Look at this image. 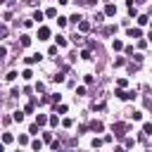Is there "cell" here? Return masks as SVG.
Returning <instances> with one entry per match:
<instances>
[{
	"instance_id": "cell-1",
	"label": "cell",
	"mask_w": 152,
	"mask_h": 152,
	"mask_svg": "<svg viewBox=\"0 0 152 152\" xmlns=\"http://www.w3.org/2000/svg\"><path fill=\"white\" fill-rule=\"evenodd\" d=\"M112 131H114L116 138H124L126 131H128V124H121V121H119V124H112Z\"/></svg>"
},
{
	"instance_id": "cell-2",
	"label": "cell",
	"mask_w": 152,
	"mask_h": 152,
	"mask_svg": "<svg viewBox=\"0 0 152 152\" xmlns=\"http://www.w3.org/2000/svg\"><path fill=\"white\" fill-rule=\"evenodd\" d=\"M48 38H50V28L48 26H40L38 28V40H48Z\"/></svg>"
},
{
	"instance_id": "cell-3",
	"label": "cell",
	"mask_w": 152,
	"mask_h": 152,
	"mask_svg": "<svg viewBox=\"0 0 152 152\" xmlns=\"http://www.w3.org/2000/svg\"><path fill=\"white\" fill-rule=\"evenodd\" d=\"M116 95H119L121 100H133V97H135V93H128V90H124V88H119Z\"/></svg>"
},
{
	"instance_id": "cell-4",
	"label": "cell",
	"mask_w": 152,
	"mask_h": 152,
	"mask_svg": "<svg viewBox=\"0 0 152 152\" xmlns=\"http://www.w3.org/2000/svg\"><path fill=\"white\" fill-rule=\"evenodd\" d=\"M88 28H90V24H88L86 19H81V21H78V31H81V33H86Z\"/></svg>"
},
{
	"instance_id": "cell-5",
	"label": "cell",
	"mask_w": 152,
	"mask_h": 152,
	"mask_svg": "<svg viewBox=\"0 0 152 152\" xmlns=\"http://www.w3.org/2000/svg\"><path fill=\"white\" fill-rule=\"evenodd\" d=\"M104 14H107V17H114V14H116V7H114V5H107V7H104Z\"/></svg>"
},
{
	"instance_id": "cell-6",
	"label": "cell",
	"mask_w": 152,
	"mask_h": 152,
	"mask_svg": "<svg viewBox=\"0 0 152 152\" xmlns=\"http://www.w3.org/2000/svg\"><path fill=\"white\" fill-rule=\"evenodd\" d=\"M36 124H38V126H45V124H48V116H45V114H38V116H36Z\"/></svg>"
},
{
	"instance_id": "cell-7",
	"label": "cell",
	"mask_w": 152,
	"mask_h": 152,
	"mask_svg": "<svg viewBox=\"0 0 152 152\" xmlns=\"http://www.w3.org/2000/svg\"><path fill=\"white\" fill-rule=\"evenodd\" d=\"M102 128H104V126H102L100 121H93V124H90V131H95V133H100Z\"/></svg>"
},
{
	"instance_id": "cell-8",
	"label": "cell",
	"mask_w": 152,
	"mask_h": 152,
	"mask_svg": "<svg viewBox=\"0 0 152 152\" xmlns=\"http://www.w3.org/2000/svg\"><path fill=\"white\" fill-rule=\"evenodd\" d=\"M128 36H131V38H140L142 33H140V28H128Z\"/></svg>"
},
{
	"instance_id": "cell-9",
	"label": "cell",
	"mask_w": 152,
	"mask_h": 152,
	"mask_svg": "<svg viewBox=\"0 0 152 152\" xmlns=\"http://www.w3.org/2000/svg\"><path fill=\"white\" fill-rule=\"evenodd\" d=\"M36 62H40V55H31V57H26V64H36Z\"/></svg>"
},
{
	"instance_id": "cell-10",
	"label": "cell",
	"mask_w": 152,
	"mask_h": 152,
	"mask_svg": "<svg viewBox=\"0 0 152 152\" xmlns=\"http://www.w3.org/2000/svg\"><path fill=\"white\" fill-rule=\"evenodd\" d=\"M21 45L28 48V45H31V36H21Z\"/></svg>"
},
{
	"instance_id": "cell-11",
	"label": "cell",
	"mask_w": 152,
	"mask_h": 152,
	"mask_svg": "<svg viewBox=\"0 0 152 152\" xmlns=\"http://www.w3.org/2000/svg\"><path fill=\"white\" fill-rule=\"evenodd\" d=\"M112 48H114V50H124V43H121V40H116V38H114V43H112Z\"/></svg>"
},
{
	"instance_id": "cell-12",
	"label": "cell",
	"mask_w": 152,
	"mask_h": 152,
	"mask_svg": "<svg viewBox=\"0 0 152 152\" xmlns=\"http://www.w3.org/2000/svg\"><path fill=\"white\" fill-rule=\"evenodd\" d=\"M21 78H26V81H31V78H33V74H31V69H26V71L21 74Z\"/></svg>"
},
{
	"instance_id": "cell-13",
	"label": "cell",
	"mask_w": 152,
	"mask_h": 152,
	"mask_svg": "<svg viewBox=\"0 0 152 152\" xmlns=\"http://www.w3.org/2000/svg\"><path fill=\"white\" fill-rule=\"evenodd\" d=\"M52 81H55V83H62V81H64V71L57 74V76H52Z\"/></svg>"
},
{
	"instance_id": "cell-14",
	"label": "cell",
	"mask_w": 152,
	"mask_h": 152,
	"mask_svg": "<svg viewBox=\"0 0 152 152\" xmlns=\"http://www.w3.org/2000/svg\"><path fill=\"white\" fill-rule=\"evenodd\" d=\"M142 131H145V135H152V124H145Z\"/></svg>"
},
{
	"instance_id": "cell-15",
	"label": "cell",
	"mask_w": 152,
	"mask_h": 152,
	"mask_svg": "<svg viewBox=\"0 0 152 152\" xmlns=\"http://www.w3.org/2000/svg\"><path fill=\"white\" fill-rule=\"evenodd\" d=\"M33 19H36V21H43V12L36 10V12H33Z\"/></svg>"
},
{
	"instance_id": "cell-16",
	"label": "cell",
	"mask_w": 152,
	"mask_h": 152,
	"mask_svg": "<svg viewBox=\"0 0 152 152\" xmlns=\"http://www.w3.org/2000/svg\"><path fill=\"white\" fill-rule=\"evenodd\" d=\"M57 45H62V48H64V45H66V38H64V36H57Z\"/></svg>"
},
{
	"instance_id": "cell-17",
	"label": "cell",
	"mask_w": 152,
	"mask_h": 152,
	"mask_svg": "<svg viewBox=\"0 0 152 152\" xmlns=\"http://www.w3.org/2000/svg\"><path fill=\"white\" fill-rule=\"evenodd\" d=\"M31 147H33V150H40V147H43V142H40V140H33V142H31Z\"/></svg>"
},
{
	"instance_id": "cell-18",
	"label": "cell",
	"mask_w": 152,
	"mask_h": 152,
	"mask_svg": "<svg viewBox=\"0 0 152 152\" xmlns=\"http://www.w3.org/2000/svg\"><path fill=\"white\" fill-rule=\"evenodd\" d=\"M5 78H7V81H14V78H17V71H10V74H7Z\"/></svg>"
},
{
	"instance_id": "cell-19",
	"label": "cell",
	"mask_w": 152,
	"mask_h": 152,
	"mask_svg": "<svg viewBox=\"0 0 152 152\" xmlns=\"http://www.w3.org/2000/svg\"><path fill=\"white\" fill-rule=\"evenodd\" d=\"M12 119H14V121H21V119H24V114H21V112H14V116H12Z\"/></svg>"
},
{
	"instance_id": "cell-20",
	"label": "cell",
	"mask_w": 152,
	"mask_h": 152,
	"mask_svg": "<svg viewBox=\"0 0 152 152\" xmlns=\"http://www.w3.org/2000/svg\"><path fill=\"white\" fill-rule=\"evenodd\" d=\"M131 116H133V119H135V121H140V119H142V112H133V114H131Z\"/></svg>"
},
{
	"instance_id": "cell-21",
	"label": "cell",
	"mask_w": 152,
	"mask_h": 152,
	"mask_svg": "<svg viewBox=\"0 0 152 152\" xmlns=\"http://www.w3.org/2000/svg\"><path fill=\"white\" fill-rule=\"evenodd\" d=\"M43 140L45 142H52V133H43Z\"/></svg>"
},
{
	"instance_id": "cell-22",
	"label": "cell",
	"mask_w": 152,
	"mask_h": 152,
	"mask_svg": "<svg viewBox=\"0 0 152 152\" xmlns=\"http://www.w3.org/2000/svg\"><path fill=\"white\" fill-rule=\"evenodd\" d=\"M59 147H62V142H59V140H52V150H55V152H57V150H59Z\"/></svg>"
},
{
	"instance_id": "cell-23",
	"label": "cell",
	"mask_w": 152,
	"mask_h": 152,
	"mask_svg": "<svg viewBox=\"0 0 152 152\" xmlns=\"http://www.w3.org/2000/svg\"><path fill=\"white\" fill-rule=\"evenodd\" d=\"M26 5H38V0H26Z\"/></svg>"
},
{
	"instance_id": "cell-24",
	"label": "cell",
	"mask_w": 152,
	"mask_h": 152,
	"mask_svg": "<svg viewBox=\"0 0 152 152\" xmlns=\"http://www.w3.org/2000/svg\"><path fill=\"white\" fill-rule=\"evenodd\" d=\"M150 26H152V21H150Z\"/></svg>"
}]
</instances>
